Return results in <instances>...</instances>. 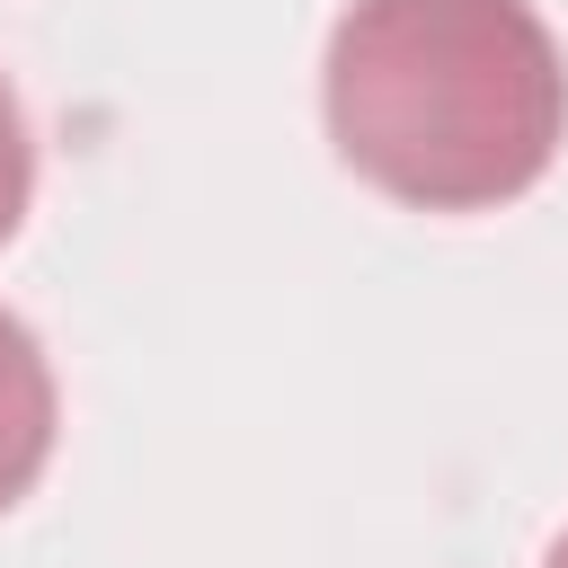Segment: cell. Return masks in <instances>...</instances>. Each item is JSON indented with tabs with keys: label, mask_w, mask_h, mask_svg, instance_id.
Returning a JSON list of instances; mask_svg holds the SVG:
<instances>
[{
	"label": "cell",
	"mask_w": 568,
	"mask_h": 568,
	"mask_svg": "<svg viewBox=\"0 0 568 568\" xmlns=\"http://www.w3.org/2000/svg\"><path fill=\"white\" fill-rule=\"evenodd\" d=\"M337 160L408 213H497L568 142V53L532 0H346L320 62Z\"/></svg>",
	"instance_id": "obj_1"
},
{
	"label": "cell",
	"mask_w": 568,
	"mask_h": 568,
	"mask_svg": "<svg viewBox=\"0 0 568 568\" xmlns=\"http://www.w3.org/2000/svg\"><path fill=\"white\" fill-rule=\"evenodd\" d=\"M53 435H62L53 364H44L36 328H27L18 311H0V515L27 506V488H36L44 462H53Z\"/></svg>",
	"instance_id": "obj_2"
},
{
	"label": "cell",
	"mask_w": 568,
	"mask_h": 568,
	"mask_svg": "<svg viewBox=\"0 0 568 568\" xmlns=\"http://www.w3.org/2000/svg\"><path fill=\"white\" fill-rule=\"evenodd\" d=\"M27 195H36V142H27V106H18V89L0 80V248L18 240Z\"/></svg>",
	"instance_id": "obj_3"
},
{
	"label": "cell",
	"mask_w": 568,
	"mask_h": 568,
	"mask_svg": "<svg viewBox=\"0 0 568 568\" xmlns=\"http://www.w3.org/2000/svg\"><path fill=\"white\" fill-rule=\"evenodd\" d=\"M541 568H568V532H559V541H550V559H541Z\"/></svg>",
	"instance_id": "obj_4"
}]
</instances>
